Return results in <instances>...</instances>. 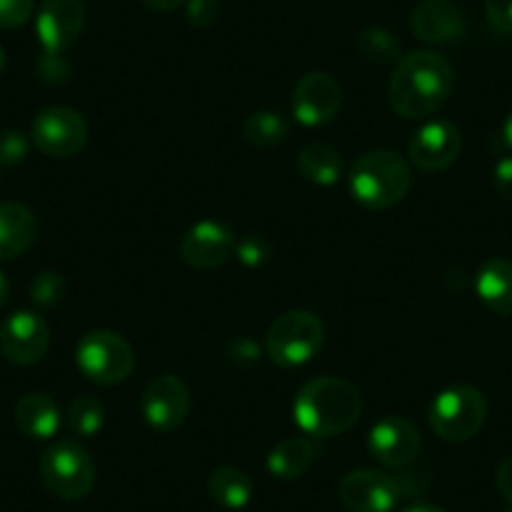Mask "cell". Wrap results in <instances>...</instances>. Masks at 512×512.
I'll return each mask as SVG.
<instances>
[{
	"label": "cell",
	"instance_id": "cell-1",
	"mask_svg": "<svg viewBox=\"0 0 512 512\" xmlns=\"http://www.w3.org/2000/svg\"><path fill=\"white\" fill-rule=\"evenodd\" d=\"M455 86L450 61L432 51H415L397 61L390 78L392 108L405 118H425L445 106Z\"/></svg>",
	"mask_w": 512,
	"mask_h": 512
},
{
	"label": "cell",
	"instance_id": "cell-2",
	"mask_svg": "<svg viewBox=\"0 0 512 512\" xmlns=\"http://www.w3.org/2000/svg\"><path fill=\"white\" fill-rule=\"evenodd\" d=\"M362 417V395L342 377L309 379L294 397V420L309 437H334Z\"/></svg>",
	"mask_w": 512,
	"mask_h": 512
},
{
	"label": "cell",
	"instance_id": "cell-3",
	"mask_svg": "<svg viewBox=\"0 0 512 512\" xmlns=\"http://www.w3.org/2000/svg\"><path fill=\"white\" fill-rule=\"evenodd\" d=\"M412 186V171L395 151H369L359 156L349 174L354 199L367 209H390L400 204Z\"/></svg>",
	"mask_w": 512,
	"mask_h": 512
},
{
	"label": "cell",
	"instance_id": "cell-4",
	"mask_svg": "<svg viewBox=\"0 0 512 512\" xmlns=\"http://www.w3.org/2000/svg\"><path fill=\"white\" fill-rule=\"evenodd\" d=\"M487 420V400L472 384L447 387L432 400L430 427L440 440L467 442L482 430Z\"/></svg>",
	"mask_w": 512,
	"mask_h": 512
},
{
	"label": "cell",
	"instance_id": "cell-5",
	"mask_svg": "<svg viewBox=\"0 0 512 512\" xmlns=\"http://www.w3.org/2000/svg\"><path fill=\"white\" fill-rule=\"evenodd\" d=\"M322 319L307 309H292L272 322L267 332V354L279 367H299L307 364L324 347Z\"/></svg>",
	"mask_w": 512,
	"mask_h": 512
},
{
	"label": "cell",
	"instance_id": "cell-6",
	"mask_svg": "<svg viewBox=\"0 0 512 512\" xmlns=\"http://www.w3.org/2000/svg\"><path fill=\"white\" fill-rule=\"evenodd\" d=\"M41 480L61 500H83L96 487V465L83 445L61 440L41 457Z\"/></svg>",
	"mask_w": 512,
	"mask_h": 512
},
{
	"label": "cell",
	"instance_id": "cell-7",
	"mask_svg": "<svg viewBox=\"0 0 512 512\" xmlns=\"http://www.w3.org/2000/svg\"><path fill=\"white\" fill-rule=\"evenodd\" d=\"M76 364L91 382L111 387L126 382L134 372V349L118 332L96 329L88 332L76 347Z\"/></svg>",
	"mask_w": 512,
	"mask_h": 512
},
{
	"label": "cell",
	"instance_id": "cell-8",
	"mask_svg": "<svg viewBox=\"0 0 512 512\" xmlns=\"http://www.w3.org/2000/svg\"><path fill=\"white\" fill-rule=\"evenodd\" d=\"M31 139L51 159H71L86 146L88 123L76 108L48 106L33 118Z\"/></svg>",
	"mask_w": 512,
	"mask_h": 512
},
{
	"label": "cell",
	"instance_id": "cell-9",
	"mask_svg": "<svg viewBox=\"0 0 512 512\" xmlns=\"http://www.w3.org/2000/svg\"><path fill=\"white\" fill-rule=\"evenodd\" d=\"M191 410V392L176 374H159L146 384L141 412L154 430L171 432L184 425Z\"/></svg>",
	"mask_w": 512,
	"mask_h": 512
},
{
	"label": "cell",
	"instance_id": "cell-10",
	"mask_svg": "<svg viewBox=\"0 0 512 512\" xmlns=\"http://www.w3.org/2000/svg\"><path fill=\"white\" fill-rule=\"evenodd\" d=\"M86 26L83 0H43L36 16V33L48 56L66 53Z\"/></svg>",
	"mask_w": 512,
	"mask_h": 512
},
{
	"label": "cell",
	"instance_id": "cell-11",
	"mask_svg": "<svg viewBox=\"0 0 512 512\" xmlns=\"http://www.w3.org/2000/svg\"><path fill=\"white\" fill-rule=\"evenodd\" d=\"M48 344H51V329L36 312H16L0 324V352L8 362L21 367L41 362L43 354L48 352Z\"/></svg>",
	"mask_w": 512,
	"mask_h": 512
},
{
	"label": "cell",
	"instance_id": "cell-12",
	"mask_svg": "<svg viewBox=\"0 0 512 512\" xmlns=\"http://www.w3.org/2000/svg\"><path fill=\"white\" fill-rule=\"evenodd\" d=\"M420 450V427L410 417L390 415L369 430V452L387 467H407L417 460Z\"/></svg>",
	"mask_w": 512,
	"mask_h": 512
},
{
	"label": "cell",
	"instance_id": "cell-13",
	"mask_svg": "<svg viewBox=\"0 0 512 512\" xmlns=\"http://www.w3.org/2000/svg\"><path fill=\"white\" fill-rule=\"evenodd\" d=\"M400 485L379 470H352L339 482V497L352 512H392L400 502Z\"/></svg>",
	"mask_w": 512,
	"mask_h": 512
},
{
	"label": "cell",
	"instance_id": "cell-14",
	"mask_svg": "<svg viewBox=\"0 0 512 512\" xmlns=\"http://www.w3.org/2000/svg\"><path fill=\"white\" fill-rule=\"evenodd\" d=\"M294 116L304 126H324L342 108V86L327 71H312L302 76L292 98Z\"/></svg>",
	"mask_w": 512,
	"mask_h": 512
},
{
	"label": "cell",
	"instance_id": "cell-15",
	"mask_svg": "<svg viewBox=\"0 0 512 512\" xmlns=\"http://www.w3.org/2000/svg\"><path fill=\"white\" fill-rule=\"evenodd\" d=\"M181 256L194 269L224 267L236 254V236L221 221H199L181 236Z\"/></svg>",
	"mask_w": 512,
	"mask_h": 512
},
{
	"label": "cell",
	"instance_id": "cell-16",
	"mask_svg": "<svg viewBox=\"0 0 512 512\" xmlns=\"http://www.w3.org/2000/svg\"><path fill=\"white\" fill-rule=\"evenodd\" d=\"M462 151L460 128L450 121H430L415 131L410 141V161L420 171H442L457 161Z\"/></svg>",
	"mask_w": 512,
	"mask_h": 512
},
{
	"label": "cell",
	"instance_id": "cell-17",
	"mask_svg": "<svg viewBox=\"0 0 512 512\" xmlns=\"http://www.w3.org/2000/svg\"><path fill=\"white\" fill-rule=\"evenodd\" d=\"M410 26L420 41L435 43V46L462 41L467 33L465 13L450 0H422L412 11Z\"/></svg>",
	"mask_w": 512,
	"mask_h": 512
},
{
	"label": "cell",
	"instance_id": "cell-18",
	"mask_svg": "<svg viewBox=\"0 0 512 512\" xmlns=\"http://www.w3.org/2000/svg\"><path fill=\"white\" fill-rule=\"evenodd\" d=\"M38 236V221L28 206L16 201L0 204V262H11L33 246Z\"/></svg>",
	"mask_w": 512,
	"mask_h": 512
},
{
	"label": "cell",
	"instance_id": "cell-19",
	"mask_svg": "<svg viewBox=\"0 0 512 512\" xmlns=\"http://www.w3.org/2000/svg\"><path fill=\"white\" fill-rule=\"evenodd\" d=\"M480 302L502 317H512V262L505 256H492L475 277Z\"/></svg>",
	"mask_w": 512,
	"mask_h": 512
},
{
	"label": "cell",
	"instance_id": "cell-20",
	"mask_svg": "<svg viewBox=\"0 0 512 512\" xmlns=\"http://www.w3.org/2000/svg\"><path fill=\"white\" fill-rule=\"evenodd\" d=\"M18 430L33 440H51L61 427V410L56 400L43 392H28L16 405Z\"/></svg>",
	"mask_w": 512,
	"mask_h": 512
},
{
	"label": "cell",
	"instance_id": "cell-21",
	"mask_svg": "<svg viewBox=\"0 0 512 512\" xmlns=\"http://www.w3.org/2000/svg\"><path fill=\"white\" fill-rule=\"evenodd\" d=\"M314 460V442L309 437H287L267 457L269 475L292 482L309 470Z\"/></svg>",
	"mask_w": 512,
	"mask_h": 512
},
{
	"label": "cell",
	"instance_id": "cell-22",
	"mask_svg": "<svg viewBox=\"0 0 512 512\" xmlns=\"http://www.w3.org/2000/svg\"><path fill=\"white\" fill-rule=\"evenodd\" d=\"M209 495L224 510H244L254 497V482L234 465L216 467L209 475Z\"/></svg>",
	"mask_w": 512,
	"mask_h": 512
},
{
	"label": "cell",
	"instance_id": "cell-23",
	"mask_svg": "<svg viewBox=\"0 0 512 512\" xmlns=\"http://www.w3.org/2000/svg\"><path fill=\"white\" fill-rule=\"evenodd\" d=\"M299 174L309 181V184L317 186H332L337 184L339 176H342V159H339V151L332 149L329 144L322 141H312V144L304 146L299 151Z\"/></svg>",
	"mask_w": 512,
	"mask_h": 512
},
{
	"label": "cell",
	"instance_id": "cell-24",
	"mask_svg": "<svg viewBox=\"0 0 512 512\" xmlns=\"http://www.w3.org/2000/svg\"><path fill=\"white\" fill-rule=\"evenodd\" d=\"M357 53L372 66H390L402 58V46L400 38L392 31L382 26H369L357 36Z\"/></svg>",
	"mask_w": 512,
	"mask_h": 512
},
{
	"label": "cell",
	"instance_id": "cell-25",
	"mask_svg": "<svg viewBox=\"0 0 512 512\" xmlns=\"http://www.w3.org/2000/svg\"><path fill=\"white\" fill-rule=\"evenodd\" d=\"M289 136L287 118L274 111H256L244 121V139L256 149H274Z\"/></svg>",
	"mask_w": 512,
	"mask_h": 512
},
{
	"label": "cell",
	"instance_id": "cell-26",
	"mask_svg": "<svg viewBox=\"0 0 512 512\" xmlns=\"http://www.w3.org/2000/svg\"><path fill=\"white\" fill-rule=\"evenodd\" d=\"M103 420H106V410H103L101 400L91 395L78 397L68 407V427L76 432L78 437H93L101 432Z\"/></svg>",
	"mask_w": 512,
	"mask_h": 512
},
{
	"label": "cell",
	"instance_id": "cell-27",
	"mask_svg": "<svg viewBox=\"0 0 512 512\" xmlns=\"http://www.w3.org/2000/svg\"><path fill=\"white\" fill-rule=\"evenodd\" d=\"M66 297V279L58 272H41L31 282V302L38 307H56Z\"/></svg>",
	"mask_w": 512,
	"mask_h": 512
},
{
	"label": "cell",
	"instance_id": "cell-28",
	"mask_svg": "<svg viewBox=\"0 0 512 512\" xmlns=\"http://www.w3.org/2000/svg\"><path fill=\"white\" fill-rule=\"evenodd\" d=\"M272 256V241L262 234H246L236 241V259L244 267H264Z\"/></svg>",
	"mask_w": 512,
	"mask_h": 512
},
{
	"label": "cell",
	"instance_id": "cell-29",
	"mask_svg": "<svg viewBox=\"0 0 512 512\" xmlns=\"http://www.w3.org/2000/svg\"><path fill=\"white\" fill-rule=\"evenodd\" d=\"M28 156V139L18 128L0 131V166H16Z\"/></svg>",
	"mask_w": 512,
	"mask_h": 512
},
{
	"label": "cell",
	"instance_id": "cell-30",
	"mask_svg": "<svg viewBox=\"0 0 512 512\" xmlns=\"http://www.w3.org/2000/svg\"><path fill=\"white\" fill-rule=\"evenodd\" d=\"M33 16V0H0V28L13 31V28L26 26Z\"/></svg>",
	"mask_w": 512,
	"mask_h": 512
},
{
	"label": "cell",
	"instance_id": "cell-31",
	"mask_svg": "<svg viewBox=\"0 0 512 512\" xmlns=\"http://www.w3.org/2000/svg\"><path fill=\"white\" fill-rule=\"evenodd\" d=\"M221 3L219 0H186V18L194 28L214 26L219 18Z\"/></svg>",
	"mask_w": 512,
	"mask_h": 512
},
{
	"label": "cell",
	"instance_id": "cell-32",
	"mask_svg": "<svg viewBox=\"0 0 512 512\" xmlns=\"http://www.w3.org/2000/svg\"><path fill=\"white\" fill-rule=\"evenodd\" d=\"M485 16L495 31L512 36V0H485Z\"/></svg>",
	"mask_w": 512,
	"mask_h": 512
},
{
	"label": "cell",
	"instance_id": "cell-33",
	"mask_svg": "<svg viewBox=\"0 0 512 512\" xmlns=\"http://www.w3.org/2000/svg\"><path fill=\"white\" fill-rule=\"evenodd\" d=\"M492 184H495L497 194L512 204V159L497 161L495 171H492Z\"/></svg>",
	"mask_w": 512,
	"mask_h": 512
},
{
	"label": "cell",
	"instance_id": "cell-34",
	"mask_svg": "<svg viewBox=\"0 0 512 512\" xmlns=\"http://www.w3.org/2000/svg\"><path fill=\"white\" fill-rule=\"evenodd\" d=\"M495 482H497V490H500V495L512 505V457H505V460L500 462Z\"/></svg>",
	"mask_w": 512,
	"mask_h": 512
},
{
	"label": "cell",
	"instance_id": "cell-35",
	"mask_svg": "<svg viewBox=\"0 0 512 512\" xmlns=\"http://www.w3.org/2000/svg\"><path fill=\"white\" fill-rule=\"evenodd\" d=\"M146 8H151V11H159V13H169V11H176L179 6H184L186 0H141Z\"/></svg>",
	"mask_w": 512,
	"mask_h": 512
},
{
	"label": "cell",
	"instance_id": "cell-36",
	"mask_svg": "<svg viewBox=\"0 0 512 512\" xmlns=\"http://www.w3.org/2000/svg\"><path fill=\"white\" fill-rule=\"evenodd\" d=\"M8 292H11V287H8V279H6V274L0 272V309L6 307Z\"/></svg>",
	"mask_w": 512,
	"mask_h": 512
},
{
	"label": "cell",
	"instance_id": "cell-37",
	"mask_svg": "<svg viewBox=\"0 0 512 512\" xmlns=\"http://www.w3.org/2000/svg\"><path fill=\"white\" fill-rule=\"evenodd\" d=\"M502 136H505V144L510 146V149H512V111L507 113L505 126H502Z\"/></svg>",
	"mask_w": 512,
	"mask_h": 512
},
{
	"label": "cell",
	"instance_id": "cell-38",
	"mask_svg": "<svg viewBox=\"0 0 512 512\" xmlns=\"http://www.w3.org/2000/svg\"><path fill=\"white\" fill-rule=\"evenodd\" d=\"M405 512H445V510H442V507H435V505H415Z\"/></svg>",
	"mask_w": 512,
	"mask_h": 512
},
{
	"label": "cell",
	"instance_id": "cell-39",
	"mask_svg": "<svg viewBox=\"0 0 512 512\" xmlns=\"http://www.w3.org/2000/svg\"><path fill=\"white\" fill-rule=\"evenodd\" d=\"M3 68H6V53L0 48V73H3Z\"/></svg>",
	"mask_w": 512,
	"mask_h": 512
}]
</instances>
